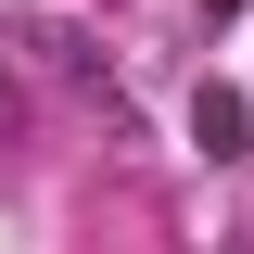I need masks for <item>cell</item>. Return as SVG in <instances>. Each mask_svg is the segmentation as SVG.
I'll return each mask as SVG.
<instances>
[{
    "label": "cell",
    "instance_id": "1",
    "mask_svg": "<svg viewBox=\"0 0 254 254\" xmlns=\"http://www.w3.org/2000/svg\"><path fill=\"white\" fill-rule=\"evenodd\" d=\"M190 140H203V153H242L254 140V102L242 89H190Z\"/></svg>",
    "mask_w": 254,
    "mask_h": 254
},
{
    "label": "cell",
    "instance_id": "2",
    "mask_svg": "<svg viewBox=\"0 0 254 254\" xmlns=\"http://www.w3.org/2000/svg\"><path fill=\"white\" fill-rule=\"evenodd\" d=\"M38 51H51V76H76V89H102V51H89L76 26H38Z\"/></svg>",
    "mask_w": 254,
    "mask_h": 254
},
{
    "label": "cell",
    "instance_id": "3",
    "mask_svg": "<svg viewBox=\"0 0 254 254\" xmlns=\"http://www.w3.org/2000/svg\"><path fill=\"white\" fill-rule=\"evenodd\" d=\"M203 13H216V26H229V13H242V0H203Z\"/></svg>",
    "mask_w": 254,
    "mask_h": 254
},
{
    "label": "cell",
    "instance_id": "4",
    "mask_svg": "<svg viewBox=\"0 0 254 254\" xmlns=\"http://www.w3.org/2000/svg\"><path fill=\"white\" fill-rule=\"evenodd\" d=\"M0 127H13V76H0Z\"/></svg>",
    "mask_w": 254,
    "mask_h": 254
}]
</instances>
